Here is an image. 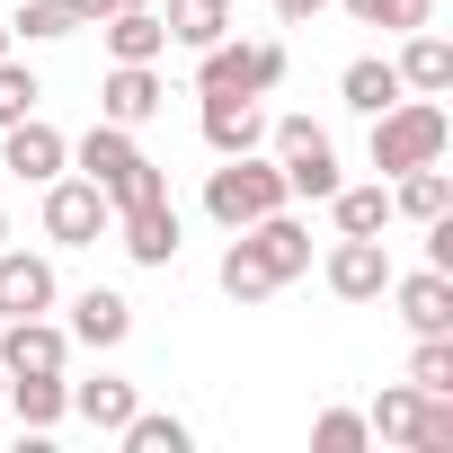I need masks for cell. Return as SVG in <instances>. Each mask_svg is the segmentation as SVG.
Returning <instances> with one entry per match:
<instances>
[{"label":"cell","instance_id":"cell-1","mask_svg":"<svg viewBox=\"0 0 453 453\" xmlns=\"http://www.w3.org/2000/svg\"><path fill=\"white\" fill-rule=\"evenodd\" d=\"M72 160H81V178L107 196V204H142V196H169V178H160V160L134 142V125H89L81 142H72Z\"/></svg>","mask_w":453,"mask_h":453},{"label":"cell","instance_id":"cell-2","mask_svg":"<svg viewBox=\"0 0 453 453\" xmlns=\"http://www.w3.org/2000/svg\"><path fill=\"white\" fill-rule=\"evenodd\" d=\"M444 142H453V116H444L435 98H391V107L373 116V169H382V178L444 160Z\"/></svg>","mask_w":453,"mask_h":453},{"label":"cell","instance_id":"cell-3","mask_svg":"<svg viewBox=\"0 0 453 453\" xmlns=\"http://www.w3.org/2000/svg\"><path fill=\"white\" fill-rule=\"evenodd\" d=\"M276 204H294V196H285V169H276V160H258V151L222 160V169L204 178V213L222 222V232H250V222H258V213H276Z\"/></svg>","mask_w":453,"mask_h":453},{"label":"cell","instance_id":"cell-4","mask_svg":"<svg viewBox=\"0 0 453 453\" xmlns=\"http://www.w3.org/2000/svg\"><path fill=\"white\" fill-rule=\"evenodd\" d=\"M285 81V45L276 36H250V45H204L196 54V98H267Z\"/></svg>","mask_w":453,"mask_h":453},{"label":"cell","instance_id":"cell-5","mask_svg":"<svg viewBox=\"0 0 453 453\" xmlns=\"http://www.w3.org/2000/svg\"><path fill=\"white\" fill-rule=\"evenodd\" d=\"M267 142H276L285 196H311V204H329V196H338V142H329L311 116H276V125H267Z\"/></svg>","mask_w":453,"mask_h":453},{"label":"cell","instance_id":"cell-6","mask_svg":"<svg viewBox=\"0 0 453 453\" xmlns=\"http://www.w3.org/2000/svg\"><path fill=\"white\" fill-rule=\"evenodd\" d=\"M116 232V204L89 178H45V241L54 250H98Z\"/></svg>","mask_w":453,"mask_h":453},{"label":"cell","instance_id":"cell-7","mask_svg":"<svg viewBox=\"0 0 453 453\" xmlns=\"http://www.w3.org/2000/svg\"><path fill=\"white\" fill-rule=\"evenodd\" d=\"M0 169L27 178V187H45V178H63V169H72V142H63L45 116H19V125H0Z\"/></svg>","mask_w":453,"mask_h":453},{"label":"cell","instance_id":"cell-8","mask_svg":"<svg viewBox=\"0 0 453 453\" xmlns=\"http://www.w3.org/2000/svg\"><path fill=\"white\" fill-rule=\"evenodd\" d=\"M116 241H125L134 267H169V258H178V204H169V196L116 204Z\"/></svg>","mask_w":453,"mask_h":453},{"label":"cell","instance_id":"cell-9","mask_svg":"<svg viewBox=\"0 0 453 453\" xmlns=\"http://www.w3.org/2000/svg\"><path fill=\"white\" fill-rule=\"evenodd\" d=\"M72 365V329H54L45 311L0 320V373H63Z\"/></svg>","mask_w":453,"mask_h":453},{"label":"cell","instance_id":"cell-10","mask_svg":"<svg viewBox=\"0 0 453 453\" xmlns=\"http://www.w3.org/2000/svg\"><path fill=\"white\" fill-rule=\"evenodd\" d=\"M63 285H54V258L36 250H10L0 241V320H27V311H54Z\"/></svg>","mask_w":453,"mask_h":453},{"label":"cell","instance_id":"cell-11","mask_svg":"<svg viewBox=\"0 0 453 453\" xmlns=\"http://www.w3.org/2000/svg\"><path fill=\"white\" fill-rule=\"evenodd\" d=\"M320 276H329L338 303H382V285H391V250H382V241H338Z\"/></svg>","mask_w":453,"mask_h":453},{"label":"cell","instance_id":"cell-12","mask_svg":"<svg viewBox=\"0 0 453 453\" xmlns=\"http://www.w3.org/2000/svg\"><path fill=\"white\" fill-rule=\"evenodd\" d=\"M98 36H107V54H116V63H160V54H169L160 0H125V10H107V19H98Z\"/></svg>","mask_w":453,"mask_h":453},{"label":"cell","instance_id":"cell-13","mask_svg":"<svg viewBox=\"0 0 453 453\" xmlns=\"http://www.w3.org/2000/svg\"><path fill=\"white\" fill-rule=\"evenodd\" d=\"M160 98H169V89H160L151 63H116V72L98 81V116H107V125H151Z\"/></svg>","mask_w":453,"mask_h":453},{"label":"cell","instance_id":"cell-14","mask_svg":"<svg viewBox=\"0 0 453 453\" xmlns=\"http://www.w3.org/2000/svg\"><path fill=\"white\" fill-rule=\"evenodd\" d=\"M382 294L400 303V320H409L418 338H435V329H453V276H444V267H418V276H391Z\"/></svg>","mask_w":453,"mask_h":453},{"label":"cell","instance_id":"cell-15","mask_svg":"<svg viewBox=\"0 0 453 453\" xmlns=\"http://www.w3.org/2000/svg\"><path fill=\"white\" fill-rule=\"evenodd\" d=\"M267 142V107L258 98H204V151L213 160H241Z\"/></svg>","mask_w":453,"mask_h":453},{"label":"cell","instance_id":"cell-16","mask_svg":"<svg viewBox=\"0 0 453 453\" xmlns=\"http://www.w3.org/2000/svg\"><path fill=\"white\" fill-rule=\"evenodd\" d=\"M0 400L19 409L27 435H54V426L72 418V382H63V373H10V391H0Z\"/></svg>","mask_w":453,"mask_h":453},{"label":"cell","instance_id":"cell-17","mask_svg":"<svg viewBox=\"0 0 453 453\" xmlns=\"http://www.w3.org/2000/svg\"><path fill=\"white\" fill-rule=\"evenodd\" d=\"M391 72H400V89H409V98H444V89H453V45H444L435 27H409V45H400V63H391Z\"/></svg>","mask_w":453,"mask_h":453},{"label":"cell","instance_id":"cell-18","mask_svg":"<svg viewBox=\"0 0 453 453\" xmlns=\"http://www.w3.org/2000/svg\"><path fill=\"white\" fill-rule=\"evenodd\" d=\"M125 338H134V303L107 294V285H89L72 303V347H125Z\"/></svg>","mask_w":453,"mask_h":453},{"label":"cell","instance_id":"cell-19","mask_svg":"<svg viewBox=\"0 0 453 453\" xmlns=\"http://www.w3.org/2000/svg\"><path fill=\"white\" fill-rule=\"evenodd\" d=\"M160 27H169V45L204 54V45L232 36V0H160Z\"/></svg>","mask_w":453,"mask_h":453},{"label":"cell","instance_id":"cell-20","mask_svg":"<svg viewBox=\"0 0 453 453\" xmlns=\"http://www.w3.org/2000/svg\"><path fill=\"white\" fill-rule=\"evenodd\" d=\"M329 213H338V241H382V232H391V187H382V178H373V187H347V178H338Z\"/></svg>","mask_w":453,"mask_h":453},{"label":"cell","instance_id":"cell-21","mask_svg":"<svg viewBox=\"0 0 453 453\" xmlns=\"http://www.w3.org/2000/svg\"><path fill=\"white\" fill-rule=\"evenodd\" d=\"M250 241H258V250H267V267H276V285H294V276H303V267H311V232H303V222H294V213H285V204H276V213H258V222H250Z\"/></svg>","mask_w":453,"mask_h":453},{"label":"cell","instance_id":"cell-22","mask_svg":"<svg viewBox=\"0 0 453 453\" xmlns=\"http://www.w3.org/2000/svg\"><path fill=\"white\" fill-rule=\"evenodd\" d=\"M142 409V391L125 382V373H98V382H72V418H89L98 435H116L125 418Z\"/></svg>","mask_w":453,"mask_h":453},{"label":"cell","instance_id":"cell-23","mask_svg":"<svg viewBox=\"0 0 453 453\" xmlns=\"http://www.w3.org/2000/svg\"><path fill=\"white\" fill-rule=\"evenodd\" d=\"M222 294H232V303H267L276 294V267H267V250L250 241V232H232V250H222Z\"/></svg>","mask_w":453,"mask_h":453},{"label":"cell","instance_id":"cell-24","mask_svg":"<svg viewBox=\"0 0 453 453\" xmlns=\"http://www.w3.org/2000/svg\"><path fill=\"white\" fill-rule=\"evenodd\" d=\"M338 98H347L356 116H382V107H391V98H409V89H400V72H391L382 54H365V63H347V72H338Z\"/></svg>","mask_w":453,"mask_h":453},{"label":"cell","instance_id":"cell-25","mask_svg":"<svg viewBox=\"0 0 453 453\" xmlns=\"http://www.w3.org/2000/svg\"><path fill=\"white\" fill-rule=\"evenodd\" d=\"M391 213H409V222H435V213H453V178H444V160H426V169H400V187H391Z\"/></svg>","mask_w":453,"mask_h":453},{"label":"cell","instance_id":"cell-26","mask_svg":"<svg viewBox=\"0 0 453 453\" xmlns=\"http://www.w3.org/2000/svg\"><path fill=\"white\" fill-rule=\"evenodd\" d=\"M116 444H125V453H187L196 435H187V418H169V409H134V418L116 426Z\"/></svg>","mask_w":453,"mask_h":453},{"label":"cell","instance_id":"cell-27","mask_svg":"<svg viewBox=\"0 0 453 453\" xmlns=\"http://www.w3.org/2000/svg\"><path fill=\"white\" fill-rule=\"evenodd\" d=\"M418 409H426V391H418V382H391V391H382V400L365 409V426H373L382 444H409V426H418Z\"/></svg>","mask_w":453,"mask_h":453},{"label":"cell","instance_id":"cell-28","mask_svg":"<svg viewBox=\"0 0 453 453\" xmlns=\"http://www.w3.org/2000/svg\"><path fill=\"white\" fill-rule=\"evenodd\" d=\"M81 19L63 10V0H19L10 10V45H54V36H72Z\"/></svg>","mask_w":453,"mask_h":453},{"label":"cell","instance_id":"cell-29","mask_svg":"<svg viewBox=\"0 0 453 453\" xmlns=\"http://www.w3.org/2000/svg\"><path fill=\"white\" fill-rule=\"evenodd\" d=\"M311 444H320V453H365L373 426H365V409H320V418H311Z\"/></svg>","mask_w":453,"mask_h":453},{"label":"cell","instance_id":"cell-30","mask_svg":"<svg viewBox=\"0 0 453 453\" xmlns=\"http://www.w3.org/2000/svg\"><path fill=\"white\" fill-rule=\"evenodd\" d=\"M409 382H418V391H453V329L418 338V356H409Z\"/></svg>","mask_w":453,"mask_h":453},{"label":"cell","instance_id":"cell-31","mask_svg":"<svg viewBox=\"0 0 453 453\" xmlns=\"http://www.w3.org/2000/svg\"><path fill=\"white\" fill-rule=\"evenodd\" d=\"M347 19H365V27H426L435 19V0H347Z\"/></svg>","mask_w":453,"mask_h":453},{"label":"cell","instance_id":"cell-32","mask_svg":"<svg viewBox=\"0 0 453 453\" xmlns=\"http://www.w3.org/2000/svg\"><path fill=\"white\" fill-rule=\"evenodd\" d=\"M36 98H45V81H36L27 63H10V54H0V125H19V116H36Z\"/></svg>","mask_w":453,"mask_h":453},{"label":"cell","instance_id":"cell-33","mask_svg":"<svg viewBox=\"0 0 453 453\" xmlns=\"http://www.w3.org/2000/svg\"><path fill=\"white\" fill-rule=\"evenodd\" d=\"M63 10H72V19H81V27H98V19H107V10H125V0H63Z\"/></svg>","mask_w":453,"mask_h":453},{"label":"cell","instance_id":"cell-34","mask_svg":"<svg viewBox=\"0 0 453 453\" xmlns=\"http://www.w3.org/2000/svg\"><path fill=\"white\" fill-rule=\"evenodd\" d=\"M320 10H329V0H276V19H285V27H303V19H320Z\"/></svg>","mask_w":453,"mask_h":453},{"label":"cell","instance_id":"cell-35","mask_svg":"<svg viewBox=\"0 0 453 453\" xmlns=\"http://www.w3.org/2000/svg\"><path fill=\"white\" fill-rule=\"evenodd\" d=\"M0 54H10V19H0Z\"/></svg>","mask_w":453,"mask_h":453},{"label":"cell","instance_id":"cell-36","mask_svg":"<svg viewBox=\"0 0 453 453\" xmlns=\"http://www.w3.org/2000/svg\"><path fill=\"white\" fill-rule=\"evenodd\" d=\"M0 241H10V213H0Z\"/></svg>","mask_w":453,"mask_h":453},{"label":"cell","instance_id":"cell-37","mask_svg":"<svg viewBox=\"0 0 453 453\" xmlns=\"http://www.w3.org/2000/svg\"><path fill=\"white\" fill-rule=\"evenodd\" d=\"M0 391H10V373H0Z\"/></svg>","mask_w":453,"mask_h":453}]
</instances>
